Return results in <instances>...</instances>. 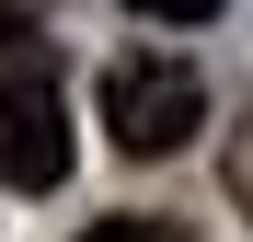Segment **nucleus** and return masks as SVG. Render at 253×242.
<instances>
[{
  "mask_svg": "<svg viewBox=\"0 0 253 242\" xmlns=\"http://www.w3.org/2000/svg\"><path fill=\"white\" fill-rule=\"evenodd\" d=\"M81 242H184V231H173V219H92Z\"/></svg>",
  "mask_w": 253,
  "mask_h": 242,
  "instance_id": "obj_3",
  "label": "nucleus"
},
{
  "mask_svg": "<svg viewBox=\"0 0 253 242\" xmlns=\"http://www.w3.org/2000/svg\"><path fill=\"white\" fill-rule=\"evenodd\" d=\"M69 161H81V139H69V93H58L46 69L0 81V185H12V196H58Z\"/></svg>",
  "mask_w": 253,
  "mask_h": 242,
  "instance_id": "obj_2",
  "label": "nucleus"
},
{
  "mask_svg": "<svg viewBox=\"0 0 253 242\" xmlns=\"http://www.w3.org/2000/svg\"><path fill=\"white\" fill-rule=\"evenodd\" d=\"M126 12H150V23H219V0H126Z\"/></svg>",
  "mask_w": 253,
  "mask_h": 242,
  "instance_id": "obj_4",
  "label": "nucleus"
},
{
  "mask_svg": "<svg viewBox=\"0 0 253 242\" xmlns=\"http://www.w3.org/2000/svg\"><path fill=\"white\" fill-rule=\"evenodd\" d=\"M104 127H115L126 161H161V150H184L207 127V81L184 58H115L104 69Z\"/></svg>",
  "mask_w": 253,
  "mask_h": 242,
  "instance_id": "obj_1",
  "label": "nucleus"
},
{
  "mask_svg": "<svg viewBox=\"0 0 253 242\" xmlns=\"http://www.w3.org/2000/svg\"><path fill=\"white\" fill-rule=\"evenodd\" d=\"M230 196L253 208V115H242V139H230Z\"/></svg>",
  "mask_w": 253,
  "mask_h": 242,
  "instance_id": "obj_5",
  "label": "nucleus"
}]
</instances>
